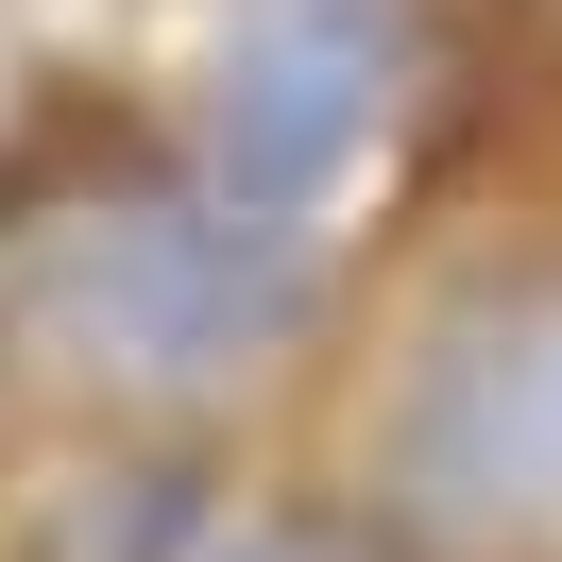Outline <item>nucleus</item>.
Here are the masks:
<instances>
[{"instance_id": "obj_2", "label": "nucleus", "mask_w": 562, "mask_h": 562, "mask_svg": "<svg viewBox=\"0 0 562 562\" xmlns=\"http://www.w3.org/2000/svg\"><path fill=\"white\" fill-rule=\"evenodd\" d=\"M392 86H409V35L392 0H256L239 35L205 52V103H188V171L256 222H307L358 154L392 137Z\"/></svg>"}, {"instance_id": "obj_3", "label": "nucleus", "mask_w": 562, "mask_h": 562, "mask_svg": "<svg viewBox=\"0 0 562 562\" xmlns=\"http://www.w3.org/2000/svg\"><path fill=\"white\" fill-rule=\"evenodd\" d=\"M392 477H409V512L477 528V546L562 528V307L443 324V358L409 375V426H392Z\"/></svg>"}, {"instance_id": "obj_1", "label": "nucleus", "mask_w": 562, "mask_h": 562, "mask_svg": "<svg viewBox=\"0 0 562 562\" xmlns=\"http://www.w3.org/2000/svg\"><path fill=\"white\" fill-rule=\"evenodd\" d=\"M307 324V222L222 188H35L0 222V341L69 392H222Z\"/></svg>"}, {"instance_id": "obj_4", "label": "nucleus", "mask_w": 562, "mask_h": 562, "mask_svg": "<svg viewBox=\"0 0 562 562\" xmlns=\"http://www.w3.org/2000/svg\"><path fill=\"white\" fill-rule=\"evenodd\" d=\"M222 562H375V546H358V528H324V512H273V528H239Z\"/></svg>"}]
</instances>
